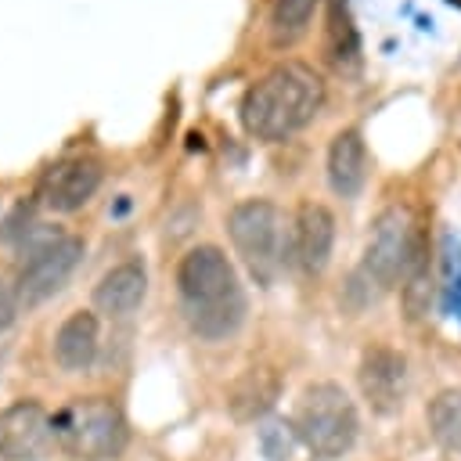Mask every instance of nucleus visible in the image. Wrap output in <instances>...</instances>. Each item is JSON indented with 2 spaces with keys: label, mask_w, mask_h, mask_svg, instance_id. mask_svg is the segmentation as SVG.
Returning <instances> with one entry per match:
<instances>
[{
  "label": "nucleus",
  "mask_w": 461,
  "mask_h": 461,
  "mask_svg": "<svg viewBox=\"0 0 461 461\" xmlns=\"http://www.w3.org/2000/svg\"><path fill=\"white\" fill-rule=\"evenodd\" d=\"M357 382L364 400L371 403V411L378 414H393L400 411L403 396H407V360L400 349L393 346H367L357 367Z\"/></svg>",
  "instance_id": "8"
},
{
  "label": "nucleus",
  "mask_w": 461,
  "mask_h": 461,
  "mask_svg": "<svg viewBox=\"0 0 461 461\" xmlns=\"http://www.w3.org/2000/svg\"><path fill=\"white\" fill-rule=\"evenodd\" d=\"M277 393H281L277 371L259 364V367H249V371H241L234 378V385L227 389V407H230V414L238 421H256L274 407Z\"/></svg>",
  "instance_id": "14"
},
{
  "label": "nucleus",
  "mask_w": 461,
  "mask_h": 461,
  "mask_svg": "<svg viewBox=\"0 0 461 461\" xmlns=\"http://www.w3.org/2000/svg\"><path fill=\"white\" fill-rule=\"evenodd\" d=\"M457 295H461V285H457Z\"/></svg>",
  "instance_id": "20"
},
{
  "label": "nucleus",
  "mask_w": 461,
  "mask_h": 461,
  "mask_svg": "<svg viewBox=\"0 0 461 461\" xmlns=\"http://www.w3.org/2000/svg\"><path fill=\"white\" fill-rule=\"evenodd\" d=\"M176 288L187 306V324L202 339H227L245 321V292L234 263L216 245H194L176 267Z\"/></svg>",
  "instance_id": "2"
},
{
  "label": "nucleus",
  "mask_w": 461,
  "mask_h": 461,
  "mask_svg": "<svg viewBox=\"0 0 461 461\" xmlns=\"http://www.w3.org/2000/svg\"><path fill=\"white\" fill-rule=\"evenodd\" d=\"M328 180L342 198H357L367 180V148L357 130H339L328 148Z\"/></svg>",
  "instance_id": "13"
},
{
  "label": "nucleus",
  "mask_w": 461,
  "mask_h": 461,
  "mask_svg": "<svg viewBox=\"0 0 461 461\" xmlns=\"http://www.w3.org/2000/svg\"><path fill=\"white\" fill-rule=\"evenodd\" d=\"M259 447H263L267 461H288L292 450H295V425H288L281 418H270L259 429Z\"/></svg>",
  "instance_id": "18"
},
{
  "label": "nucleus",
  "mask_w": 461,
  "mask_h": 461,
  "mask_svg": "<svg viewBox=\"0 0 461 461\" xmlns=\"http://www.w3.org/2000/svg\"><path fill=\"white\" fill-rule=\"evenodd\" d=\"M50 443V418L40 403L18 400L0 411V457L7 461H40Z\"/></svg>",
  "instance_id": "10"
},
{
  "label": "nucleus",
  "mask_w": 461,
  "mask_h": 461,
  "mask_svg": "<svg viewBox=\"0 0 461 461\" xmlns=\"http://www.w3.org/2000/svg\"><path fill=\"white\" fill-rule=\"evenodd\" d=\"M331 245H335V216L321 202H303L295 212V230H292L295 263L306 274H321L328 267Z\"/></svg>",
  "instance_id": "11"
},
{
  "label": "nucleus",
  "mask_w": 461,
  "mask_h": 461,
  "mask_svg": "<svg viewBox=\"0 0 461 461\" xmlns=\"http://www.w3.org/2000/svg\"><path fill=\"white\" fill-rule=\"evenodd\" d=\"M14 317H18V299H14L11 288L0 285V331H7L14 324Z\"/></svg>",
  "instance_id": "19"
},
{
  "label": "nucleus",
  "mask_w": 461,
  "mask_h": 461,
  "mask_svg": "<svg viewBox=\"0 0 461 461\" xmlns=\"http://www.w3.org/2000/svg\"><path fill=\"white\" fill-rule=\"evenodd\" d=\"M97 357V317L86 310H76L61 321L54 335V360L65 371H86Z\"/></svg>",
  "instance_id": "15"
},
{
  "label": "nucleus",
  "mask_w": 461,
  "mask_h": 461,
  "mask_svg": "<svg viewBox=\"0 0 461 461\" xmlns=\"http://www.w3.org/2000/svg\"><path fill=\"white\" fill-rule=\"evenodd\" d=\"M83 259V241L65 234L58 245H50L47 252L32 256L29 263H22L18 274V303L22 306H40L43 299H50L58 288H65V281L72 277V270Z\"/></svg>",
  "instance_id": "7"
},
{
  "label": "nucleus",
  "mask_w": 461,
  "mask_h": 461,
  "mask_svg": "<svg viewBox=\"0 0 461 461\" xmlns=\"http://www.w3.org/2000/svg\"><path fill=\"white\" fill-rule=\"evenodd\" d=\"M144 292H148V270L144 263L137 259H126L119 267H112L97 288H94V306L101 313H112V317H126L133 313L140 303H144Z\"/></svg>",
  "instance_id": "12"
},
{
  "label": "nucleus",
  "mask_w": 461,
  "mask_h": 461,
  "mask_svg": "<svg viewBox=\"0 0 461 461\" xmlns=\"http://www.w3.org/2000/svg\"><path fill=\"white\" fill-rule=\"evenodd\" d=\"M324 104L321 76L303 61L274 65L241 97V126L256 140H285L299 133Z\"/></svg>",
  "instance_id": "1"
},
{
  "label": "nucleus",
  "mask_w": 461,
  "mask_h": 461,
  "mask_svg": "<svg viewBox=\"0 0 461 461\" xmlns=\"http://www.w3.org/2000/svg\"><path fill=\"white\" fill-rule=\"evenodd\" d=\"M429 429L443 450L461 454V389H443L429 403Z\"/></svg>",
  "instance_id": "16"
},
{
  "label": "nucleus",
  "mask_w": 461,
  "mask_h": 461,
  "mask_svg": "<svg viewBox=\"0 0 461 461\" xmlns=\"http://www.w3.org/2000/svg\"><path fill=\"white\" fill-rule=\"evenodd\" d=\"M418 256H421V249H418L414 212L407 205L382 209L371 223V238L364 249V274L378 288H393L396 281H403L414 270Z\"/></svg>",
  "instance_id": "6"
},
{
  "label": "nucleus",
  "mask_w": 461,
  "mask_h": 461,
  "mask_svg": "<svg viewBox=\"0 0 461 461\" xmlns=\"http://www.w3.org/2000/svg\"><path fill=\"white\" fill-rule=\"evenodd\" d=\"M454 4H461V0H454Z\"/></svg>",
  "instance_id": "21"
},
{
  "label": "nucleus",
  "mask_w": 461,
  "mask_h": 461,
  "mask_svg": "<svg viewBox=\"0 0 461 461\" xmlns=\"http://www.w3.org/2000/svg\"><path fill=\"white\" fill-rule=\"evenodd\" d=\"M97 187H101V162L94 155H65L43 173L40 198L54 212H76L94 198Z\"/></svg>",
  "instance_id": "9"
},
{
  "label": "nucleus",
  "mask_w": 461,
  "mask_h": 461,
  "mask_svg": "<svg viewBox=\"0 0 461 461\" xmlns=\"http://www.w3.org/2000/svg\"><path fill=\"white\" fill-rule=\"evenodd\" d=\"M54 432L79 461H115L126 447V421L104 396H90L61 411L54 418Z\"/></svg>",
  "instance_id": "4"
},
{
  "label": "nucleus",
  "mask_w": 461,
  "mask_h": 461,
  "mask_svg": "<svg viewBox=\"0 0 461 461\" xmlns=\"http://www.w3.org/2000/svg\"><path fill=\"white\" fill-rule=\"evenodd\" d=\"M227 234L241 256V263L249 267V274L263 285L274 281V274L281 270V252H285V223L277 205L263 202V198H249L241 205L230 209L227 216Z\"/></svg>",
  "instance_id": "5"
},
{
  "label": "nucleus",
  "mask_w": 461,
  "mask_h": 461,
  "mask_svg": "<svg viewBox=\"0 0 461 461\" xmlns=\"http://www.w3.org/2000/svg\"><path fill=\"white\" fill-rule=\"evenodd\" d=\"M313 7H317V0H274V7H270V40L277 47L295 43L310 25Z\"/></svg>",
  "instance_id": "17"
},
{
  "label": "nucleus",
  "mask_w": 461,
  "mask_h": 461,
  "mask_svg": "<svg viewBox=\"0 0 461 461\" xmlns=\"http://www.w3.org/2000/svg\"><path fill=\"white\" fill-rule=\"evenodd\" d=\"M357 429H360L357 407L342 385L313 382L303 389V400L295 411V436L310 447L313 457L335 461L349 454V447L357 443Z\"/></svg>",
  "instance_id": "3"
}]
</instances>
